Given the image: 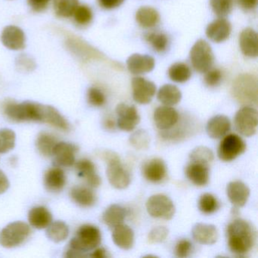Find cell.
Instances as JSON below:
<instances>
[{"instance_id":"cell-9","label":"cell","mask_w":258,"mask_h":258,"mask_svg":"<svg viewBox=\"0 0 258 258\" xmlns=\"http://www.w3.org/2000/svg\"><path fill=\"white\" fill-rule=\"evenodd\" d=\"M245 143L236 134L226 135L218 148L219 158L225 162H229L244 153L246 151Z\"/></svg>"},{"instance_id":"cell-23","label":"cell","mask_w":258,"mask_h":258,"mask_svg":"<svg viewBox=\"0 0 258 258\" xmlns=\"http://www.w3.org/2000/svg\"><path fill=\"white\" fill-rule=\"evenodd\" d=\"M230 129L231 123L229 117L222 114L214 116L207 123V134L214 140L224 137Z\"/></svg>"},{"instance_id":"cell-13","label":"cell","mask_w":258,"mask_h":258,"mask_svg":"<svg viewBox=\"0 0 258 258\" xmlns=\"http://www.w3.org/2000/svg\"><path fill=\"white\" fill-rule=\"evenodd\" d=\"M78 152V146L72 143L64 142L57 143L52 152L55 167H72L75 164V155Z\"/></svg>"},{"instance_id":"cell-37","label":"cell","mask_w":258,"mask_h":258,"mask_svg":"<svg viewBox=\"0 0 258 258\" xmlns=\"http://www.w3.org/2000/svg\"><path fill=\"white\" fill-rule=\"evenodd\" d=\"M220 208V203L215 196L210 193H205L201 196L199 200V208L205 214L216 212Z\"/></svg>"},{"instance_id":"cell-19","label":"cell","mask_w":258,"mask_h":258,"mask_svg":"<svg viewBox=\"0 0 258 258\" xmlns=\"http://www.w3.org/2000/svg\"><path fill=\"white\" fill-rule=\"evenodd\" d=\"M3 44L12 50H20L25 46V35L21 28L13 25L7 27L1 35Z\"/></svg>"},{"instance_id":"cell-36","label":"cell","mask_w":258,"mask_h":258,"mask_svg":"<svg viewBox=\"0 0 258 258\" xmlns=\"http://www.w3.org/2000/svg\"><path fill=\"white\" fill-rule=\"evenodd\" d=\"M214 153L206 146H199L193 149L189 154L191 162L208 164L214 161Z\"/></svg>"},{"instance_id":"cell-41","label":"cell","mask_w":258,"mask_h":258,"mask_svg":"<svg viewBox=\"0 0 258 258\" xmlns=\"http://www.w3.org/2000/svg\"><path fill=\"white\" fill-rule=\"evenodd\" d=\"M130 142L136 149H146L149 147V136L145 131H138L133 134Z\"/></svg>"},{"instance_id":"cell-50","label":"cell","mask_w":258,"mask_h":258,"mask_svg":"<svg viewBox=\"0 0 258 258\" xmlns=\"http://www.w3.org/2000/svg\"><path fill=\"white\" fill-rule=\"evenodd\" d=\"M241 8L245 10H251L257 6V0H238Z\"/></svg>"},{"instance_id":"cell-4","label":"cell","mask_w":258,"mask_h":258,"mask_svg":"<svg viewBox=\"0 0 258 258\" xmlns=\"http://www.w3.org/2000/svg\"><path fill=\"white\" fill-rule=\"evenodd\" d=\"M104 156L108 164L106 174L110 184L117 189L127 188L131 184V175L123 167L118 155L114 152H106Z\"/></svg>"},{"instance_id":"cell-1","label":"cell","mask_w":258,"mask_h":258,"mask_svg":"<svg viewBox=\"0 0 258 258\" xmlns=\"http://www.w3.org/2000/svg\"><path fill=\"white\" fill-rule=\"evenodd\" d=\"M226 236L229 250L238 256L247 254L256 244V229L250 222L243 219H236L229 223Z\"/></svg>"},{"instance_id":"cell-43","label":"cell","mask_w":258,"mask_h":258,"mask_svg":"<svg viewBox=\"0 0 258 258\" xmlns=\"http://www.w3.org/2000/svg\"><path fill=\"white\" fill-rule=\"evenodd\" d=\"M75 21L80 25H85L90 23L93 19V13L89 7L78 6L73 14Z\"/></svg>"},{"instance_id":"cell-24","label":"cell","mask_w":258,"mask_h":258,"mask_svg":"<svg viewBox=\"0 0 258 258\" xmlns=\"http://www.w3.org/2000/svg\"><path fill=\"white\" fill-rule=\"evenodd\" d=\"M240 48L245 56L256 58L258 55V37L256 31L246 28L239 37Z\"/></svg>"},{"instance_id":"cell-14","label":"cell","mask_w":258,"mask_h":258,"mask_svg":"<svg viewBox=\"0 0 258 258\" xmlns=\"http://www.w3.org/2000/svg\"><path fill=\"white\" fill-rule=\"evenodd\" d=\"M179 120L178 111L171 106L158 107L154 113L155 126L160 131H168L175 126Z\"/></svg>"},{"instance_id":"cell-45","label":"cell","mask_w":258,"mask_h":258,"mask_svg":"<svg viewBox=\"0 0 258 258\" xmlns=\"http://www.w3.org/2000/svg\"><path fill=\"white\" fill-rule=\"evenodd\" d=\"M169 231L164 226H157L149 232L148 240L151 244L163 242L168 236Z\"/></svg>"},{"instance_id":"cell-52","label":"cell","mask_w":258,"mask_h":258,"mask_svg":"<svg viewBox=\"0 0 258 258\" xmlns=\"http://www.w3.org/2000/svg\"><path fill=\"white\" fill-rule=\"evenodd\" d=\"M116 125L117 124H116L115 122L111 117H107V118H105V120H104V126H105L107 130H109V131L114 130Z\"/></svg>"},{"instance_id":"cell-28","label":"cell","mask_w":258,"mask_h":258,"mask_svg":"<svg viewBox=\"0 0 258 258\" xmlns=\"http://www.w3.org/2000/svg\"><path fill=\"white\" fill-rule=\"evenodd\" d=\"M28 220L33 227L43 229L47 228L52 223V215L50 211L45 207H35L30 211Z\"/></svg>"},{"instance_id":"cell-48","label":"cell","mask_w":258,"mask_h":258,"mask_svg":"<svg viewBox=\"0 0 258 258\" xmlns=\"http://www.w3.org/2000/svg\"><path fill=\"white\" fill-rule=\"evenodd\" d=\"M99 1L103 8L111 10L119 7L124 0H99Z\"/></svg>"},{"instance_id":"cell-8","label":"cell","mask_w":258,"mask_h":258,"mask_svg":"<svg viewBox=\"0 0 258 258\" xmlns=\"http://www.w3.org/2000/svg\"><path fill=\"white\" fill-rule=\"evenodd\" d=\"M236 131L246 137L254 135L257 129V111L251 106H244L237 111L234 118Z\"/></svg>"},{"instance_id":"cell-42","label":"cell","mask_w":258,"mask_h":258,"mask_svg":"<svg viewBox=\"0 0 258 258\" xmlns=\"http://www.w3.org/2000/svg\"><path fill=\"white\" fill-rule=\"evenodd\" d=\"M194 250L192 243L188 239H180L175 245L174 253L177 257H188Z\"/></svg>"},{"instance_id":"cell-34","label":"cell","mask_w":258,"mask_h":258,"mask_svg":"<svg viewBox=\"0 0 258 258\" xmlns=\"http://www.w3.org/2000/svg\"><path fill=\"white\" fill-rule=\"evenodd\" d=\"M168 75L174 82L185 83L191 78V69L185 63H175L169 69Z\"/></svg>"},{"instance_id":"cell-51","label":"cell","mask_w":258,"mask_h":258,"mask_svg":"<svg viewBox=\"0 0 258 258\" xmlns=\"http://www.w3.org/2000/svg\"><path fill=\"white\" fill-rule=\"evenodd\" d=\"M90 256L96 258H105L108 257V255L106 250L103 247H99V248L96 247V250L90 254Z\"/></svg>"},{"instance_id":"cell-12","label":"cell","mask_w":258,"mask_h":258,"mask_svg":"<svg viewBox=\"0 0 258 258\" xmlns=\"http://www.w3.org/2000/svg\"><path fill=\"white\" fill-rule=\"evenodd\" d=\"M132 87L134 101L141 105L150 103L156 93L155 84L141 77L133 79Z\"/></svg>"},{"instance_id":"cell-7","label":"cell","mask_w":258,"mask_h":258,"mask_svg":"<svg viewBox=\"0 0 258 258\" xmlns=\"http://www.w3.org/2000/svg\"><path fill=\"white\" fill-rule=\"evenodd\" d=\"M146 210L153 218L170 220L174 217L176 208L168 196L156 194L151 196L146 202Z\"/></svg>"},{"instance_id":"cell-17","label":"cell","mask_w":258,"mask_h":258,"mask_svg":"<svg viewBox=\"0 0 258 258\" xmlns=\"http://www.w3.org/2000/svg\"><path fill=\"white\" fill-rule=\"evenodd\" d=\"M232 31L230 22L223 18L216 19L211 22L206 29V35L215 43H222L229 38Z\"/></svg>"},{"instance_id":"cell-20","label":"cell","mask_w":258,"mask_h":258,"mask_svg":"<svg viewBox=\"0 0 258 258\" xmlns=\"http://www.w3.org/2000/svg\"><path fill=\"white\" fill-rule=\"evenodd\" d=\"M185 176L194 185L205 186L210 179V170L208 164L190 162L185 170Z\"/></svg>"},{"instance_id":"cell-46","label":"cell","mask_w":258,"mask_h":258,"mask_svg":"<svg viewBox=\"0 0 258 258\" xmlns=\"http://www.w3.org/2000/svg\"><path fill=\"white\" fill-rule=\"evenodd\" d=\"M205 83L208 87H215L221 82L223 75L222 72L217 69H211L205 72Z\"/></svg>"},{"instance_id":"cell-6","label":"cell","mask_w":258,"mask_h":258,"mask_svg":"<svg viewBox=\"0 0 258 258\" xmlns=\"http://www.w3.org/2000/svg\"><path fill=\"white\" fill-rule=\"evenodd\" d=\"M189 56L195 70L200 73L208 72L214 64L212 49L205 40H199L195 43L190 51Z\"/></svg>"},{"instance_id":"cell-16","label":"cell","mask_w":258,"mask_h":258,"mask_svg":"<svg viewBox=\"0 0 258 258\" xmlns=\"http://www.w3.org/2000/svg\"><path fill=\"white\" fill-rule=\"evenodd\" d=\"M228 199L235 208L244 207L250 196V189L241 181H232L226 187Z\"/></svg>"},{"instance_id":"cell-49","label":"cell","mask_w":258,"mask_h":258,"mask_svg":"<svg viewBox=\"0 0 258 258\" xmlns=\"http://www.w3.org/2000/svg\"><path fill=\"white\" fill-rule=\"evenodd\" d=\"M10 187V182L5 173L0 170V194L6 192Z\"/></svg>"},{"instance_id":"cell-11","label":"cell","mask_w":258,"mask_h":258,"mask_svg":"<svg viewBox=\"0 0 258 258\" xmlns=\"http://www.w3.org/2000/svg\"><path fill=\"white\" fill-rule=\"evenodd\" d=\"M117 127L121 131L131 132L140 123V116L134 105L120 103L116 107Z\"/></svg>"},{"instance_id":"cell-3","label":"cell","mask_w":258,"mask_h":258,"mask_svg":"<svg viewBox=\"0 0 258 258\" xmlns=\"http://www.w3.org/2000/svg\"><path fill=\"white\" fill-rule=\"evenodd\" d=\"M43 111L44 105L31 102L20 104L11 102L4 108L6 116L15 122H43Z\"/></svg>"},{"instance_id":"cell-26","label":"cell","mask_w":258,"mask_h":258,"mask_svg":"<svg viewBox=\"0 0 258 258\" xmlns=\"http://www.w3.org/2000/svg\"><path fill=\"white\" fill-rule=\"evenodd\" d=\"M112 239L114 244L123 250L132 248L134 244V232L127 225H118L114 228Z\"/></svg>"},{"instance_id":"cell-21","label":"cell","mask_w":258,"mask_h":258,"mask_svg":"<svg viewBox=\"0 0 258 258\" xmlns=\"http://www.w3.org/2000/svg\"><path fill=\"white\" fill-rule=\"evenodd\" d=\"M193 238L199 244L211 245L217 242L218 239V231L212 224L197 223L191 230Z\"/></svg>"},{"instance_id":"cell-30","label":"cell","mask_w":258,"mask_h":258,"mask_svg":"<svg viewBox=\"0 0 258 258\" xmlns=\"http://www.w3.org/2000/svg\"><path fill=\"white\" fill-rule=\"evenodd\" d=\"M158 101L167 106L177 105L182 99L180 90L172 84H165L158 92Z\"/></svg>"},{"instance_id":"cell-38","label":"cell","mask_w":258,"mask_h":258,"mask_svg":"<svg viewBox=\"0 0 258 258\" xmlns=\"http://www.w3.org/2000/svg\"><path fill=\"white\" fill-rule=\"evenodd\" d=\"M16 139V134L12 130H0V153H7L14 149Z\"/></svg>"},{"instance_id":"cell-29","label":"cell","mask_w":258,"mask_h":258,"mask_svg":"<svg viewBox=\"0 0 258 258\" xmlns=\"http://www.w3.org/2000/svg\"><path fill=\"white\" fill-rule=\"evenodd\" d=\"M126 211L121 205H111L104 211L102 221L109 228L114 229L115 226L122 224L126 218Z\"/></svg>"},{"instance_id":"cell-25","label":"cell","mask_w":258,"mask_h":258,"mask_svg":"<svg viewBox=\"0 0 258 258\" xmlns=\"http://www.w3.org/2000/svg\"><path fill=\"white\" fill-rule=\"evenodd\" d=\"M43 182L46 190L50 192H58L66 185V173L60 167H52L45 173Z\"/></svg>"},{"instance_id":"cell-27","label":"cell","mask_w":258,"mask_h":258,"mask_svg":"<svg viewBox=\"0 0 258 258\" xmlns=\"http://www.w3.org/2000/svg\"><path fill=\"white\" fill-rule=\"evenodd\" d=\"M72 201L83 208H90L96 204V198L94 191L88 187L75 186L70 192Z\"/></svg>"},{"instance_id":"cell-31","label":"cell","mask_w":258,"mask_h":258,"mask_svg":"<svg viewBox=\"0 0 258 258\" xmlns=\"http://www.w3.org/2000/svg\"><path fill=\"white\" fill-rule=\"evenodd\" d=\"M136 19L140 26L151 28L156 26L159 22V13L152 7H144L139 9L136 15Z\"/></svg>"},{"instance_id":"cell-44","label":"cell","mask_w":258,"mask_h":258,"mask_svg":"<svg viewBox=\"0 0 258 258\" xmlns=\"http://www.w3.org/2000/svg\"><path fill=\"white\" fill-rule=\"evenodd\" d=\"M87 100L90 105L95 107H101L105 105V96L99 89L92 87L87 93Z\"/></svg>"},{"instance_id":"cell-22","label":"cell","mask_w":258,"mask_h":258,"mask_svg":"<svg viewBox=\"0 0 258 258\" xmlns=\"http://www.w3.org/2000/svg\"><path fill=\"white\" fill-rule=\"evenodd\" d=\"M78 176L87 181L91 188H97L102 183V179L96 172V166L88 159L80 160L75 164Z\"/></svg>"},{"instance_id":"cell-10","label":"cell","mask_w":258,"mask_h":258,"mask_svg":"<svg viewBox=\"0 0 258 258\" xmlns=\"http://www.w3.org/2000/svg\"><path fill=\"white\" fill-rule=\"evenodd\" d=\"M235 99L243 104H256L257 101V84L256 80L249 75H243L233 85Z\"/></svg>"},{"instance_id":"cell-47","label":"cell","mask_w":258,"mask_h":258,"mask_svg":"<svg viewBox=\"0 0 258 258\" xmlns=\"http://www.w3.org/2000/svg\"><path fill=\"white\" fill-rule=\"evenodd\" d=\"M49 0H29V5L34 11L41 12L47 7Z\"/></svg>"},{"instance_id":"cell-15","label":"cell","mask_w":258,"mask_h":258,"mask_svg":"<svg viewBox=\"0 0 258 258\" xmlns=\"http://www.w3.org/2000/svg\"><path fill=\"white\" fill-rule=\"evenodd\" d=\"M142 173L149 182L158 183L162 182L167 176V166L161 158H152L143 164Z\"/></svg>"},{"instance_id":"cell-18","label":"cell","mask_w":258,"mask_h":258,"mask_svg":"<svg viewBox=\"0 0 258 258\" xmlns=\"http://www.w3.org/2000/svg\"><path fill=\"white\" fill-rule=\"evenodd\" d=\"M128 70L134 75H144L155 69V61L149 55L134 54L126 61Z\"/></svg>"},{"instance_id":"cell-40","label":"cell","mask_w":258,"mask_h":258,"mask_svg":"<svg viewBox=\"0 0 258 258\" xmlns=\"http://www.w3.org/2000/svg\"><path fill=\"white\" fill-rule=\"evenodd\" d=\"M146 39L151 43L156 52H163L167 49L168 40L165 34L161 33H151L146 36Z\"/></svg>"},{"instance_id":"cell-5","label":"cell","mask_w":258,"mask_h":258,"mask_svg":"<svg viewBox=\"0 0 258 258\" xmlns=\"http://www.w3.org/2000/svg\"><path fill=\"white\" fill-rule=\"evenodd\" d=\"M31 233L30 226L24 222L10 223L0 232V244L13 248L23 244Z\"/></svg>"},{"instance_id":"cell-32","label":"cell","mask_w":258,"mask_h":258,"mask_svg":"<svg viewBox=\"0 0 258 258\" xmlns=\"http://www.w3.org/2000/svg\"><path fill=\"white\" fill-rule=\"evenodd\" d=\"M55 136L49 133H40L36 140V146L42 155L44 157L52 156V152L58 143Z\"/></svg>"},{"instance_id":"cell-39","label":"cell","mask_w":258,"mask_h":258,"mask_svg":"<svg viewBox=\"0 0 258 258\" xmlns=\"http://www.w3.org/2000/svg\"><path fill=\"white\" fill-rule=\"evenodd\" d=\"M211 6L214 13L220 18L230 14L233 8V0H211Z\"/></svg>"},{"instance_id":"cell-33","label":"cell","mask_w":258,"mask_h":258,"mask_svg":"<svg viewBox=\"0 0 258 258\" xmlns=\"http://www.w3.org/2000/svg\"><path fill=\"white\" fill-rule=\"evenodd\" d=\"M69 226L60 220L51 223L46 229V235L54 242L64 241L69 236Z\"/></svg>"},{"instance_id":"cell-35","label":"cell","mask_w":258,"mask_h":258,"mask_svg":"<svg viewBox=\"0 0 258 258\" xmlns=\"http://www.w3.org/2000/svg\"><path fill=\"white\" fill-rule=\"evenodd\" d=\"M78 7V0H54V10L61 17L68 18L73 16Z\"/></svg>"},{"instance_id":"cell-2","label":"cell","mask_w":258,"mask_h":258,"mask_svg":"<svg viewBox=\"0 0 258 258\" xmlns=\"http://www.w3.org/2000/svg\"><path fill=\"white\" fill-rule=\"evenodd\" d=\"M102 241V234L99 228L93 225H84L77 231L70 242L66 253L69 257L83 256V253L99 247Z\"/></svg>"}]
</instances>
